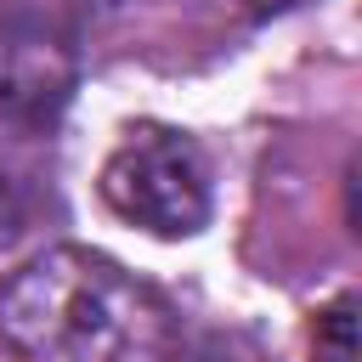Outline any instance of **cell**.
<instances>
[{
    "instance_id": "6da1fadb",
    "label": "cell",
    "mask_w": 362,
    "mask_h": 362,
    "mask_svg": "<svg viewBox=\"0 0 362 362\" xmlns=\"http://www.w3.org/2000/svg\"><path fill=\"white\" fill-rule=\"evenodd\" d=\"M0 345L17 362H170L175 311L119 260L62 243L6 277Z\"/></svg>"
},
{
    "instance_id": "7a4b0ae2",
    "label": "cell",
    "mask_w": 362,
    "mask_h": 362,
    "mask_svg": "<svg viewBox=\"0 0 362 362\" xmlns=\"http://www.w3.org/2000/svg\"><path fill=\"white\" fill-rule=\"evenodd\" d=\"M102 198L153 238H192L209 221V164L187 130L136 124L102 164Z\"/></svg>"
},
{
    "instance_id": "3957f363",
    "label": "cell",
    "mask_w": 362,
    "mask_h": 362,
    "mask_svg": "<svg viewBox=\"0 0 362 362\" xmlns=\"http://www.w3.org/2000/svg\"><path fill=\"white\" fill-rule=\"evenodd\" d=\"M79 85L74 34L45 11H6L0 17V119L23 136H45Z\"/></svg>"
},
{
    "instance_id": "277c9868",
    "label": "cell",
    "mask_w": 362,
    "mask_h": 362,
    "mask_svg": "<svg viewBox=\"0 0 362 362\" xmlns=\"http://www.w3.org/2000/svg\"><path fill=\"white\" fill-rule=\"evenodd\" d=\"M317 362H356V300L339 294L317 317Z\"/></svg>"
},
{
    "instance_id": "5b68a950",
    "label": "cell",
    "mask_w": 362,
    "mask_h": 362,
    "mask_svg": "<svg viewBox=\"0 0 362 362\" xmlns=\"http://www.w3.org/2000/svg\"><path fill=\"white\" fill-rule=\"evenodd\" d=\"M255 11H283V6H294V0H249Z\"/></svg>"
}]
</instances>
